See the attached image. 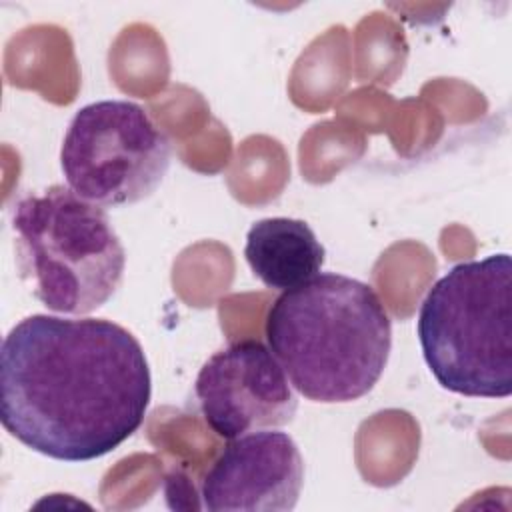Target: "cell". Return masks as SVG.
<instances>
[{
	"label": "cell",
	"instance_id": "6da1fadb",
	"mask_svg": "<svg viewBox=\"0 0 512 512\" xmlns=\"http://www.w3.org/2000/svg\"><path fill=\"white\" fill-rule=\"evenodd\" d=\"M150 398L144 348L112 320L32 314L2 340V426L48 458L110 454L142 426Z\"/></svg>",
	"mask_w": 512,
	"mask_h": 512
},
{
	"label": "cell",
	"instance_id": "7a4b0ae2",
	"mask_svg": "<svg viewBox=\"0 0 512 512\" xmlns=\"http://www.w3.org/2000/svg\"><path fill=\"white\" fill-rule=\"evenodd\" d=\"M264 336L294 390L312 402L342 404L380 380L392 322L370 284L320 272L272 302Z\"/></svg>",
	"mask_w": 512,
	"mask_h": 512
},
{
	"label": "cell",
	"instance_id": "3957f363",
	"mask_svg": "<svg viewBox=\"0 0 512 512\" xmlns=\"http://www.w3.org/2000/svg\"><path fill=\"white\" fill-rule=\"evenodd\" d=\"M416 332L436 382L470 398L512 394V258L452 266L426 292Z\"/></svg>",
	"mask_w": 512,
	"mask_h": 512
},
{
	"label": "cell",
	"instance_id": "277c9868",
	"mask_svg": "<svg viewBox=\"0 0 512 512\" xmlns=\"http://www.w3.org/2000/svg\"><path fill=\"white\" fill-rule=\"evenodd\" d=\"M12 230L34 296L52 312L84 316L120 288L126 250L106 210L54 184L14 204Z\"/></svg>",
	"mask_w": 512,
	"mask_h": 512
},
{
	"label": "cell",
	"instance_id": "5b68a950",
	"mask_svg": "<svg viewBox=\"0 0 512 512\" xmlns=\"http://www.w3.org/2000/svg\"><path fill=\"white\" fill-rule=\"evenodd\" d=\"M172 144L152 116L130 100H98L70 120L60 148L66 186L102 208L146 200L162 184Z\"/></svg>",
	"mask_w": 512,
	"mask_h": 512
},
{
	"label": "cell",
	"instance_id": "8992f818",
	"mask_svg": "<svg viewBox=\"0 0 512 512\" xmlns=\"http://www.w3.org/2000/svg\"><path fill=\"white\" fill-rule=\"evenodd\" d=\"M194 394L208 428L226 440L286 426L298 410L282 364L254 338L214 352L196 376Z\"/></svg>",
	"mask_w": 512,
	"mask_h": 512
},
{
	"label": "cell",
	"instance_id": "52a82bcc",
	"mask_svg": "<svg viewBox=\"0 0 512 512\" xmlns=\"http://www.w3.org/2000/svg\"><path fill=\"white\" fill-rule=\"evenodd\" d=\"M304 484V458L286 432L256 430L228 440L208 468L200 498L210 512H288Z\"/></svg>",
	"mask_w": 512,
	"mask_h": 512
},
{
	"label": "cell",
	"instance_id": "ba28073f",
	"mask_svg": "<svg viewBox=\"0 0 512 512\" xmlns=\"http://www.w3.org/2000/svg\"><path fill=\"white\" fill-rule=\"evenodd\" d=\"M244 258L264 286L284 292L318 276L326 250L304 220L274 216L250 226Z\"/></svg>",
	"mask_w": 512,
	"mask_h": 512
}]
</instances>
